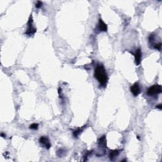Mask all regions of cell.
I'll return each mask as SVG.
<instances>
[{
    "label": "cell",
    "mask_w": 162,
    "mask_h": 162,
    "mask_svg": "<svg viewBox=\"0 0 162 162\" xmlns=\"http://www.w3.org/2000/svg\"><path fill=\"white\" fill-rule=\"evenodd\" d=\"M94 77L100 82L101 86L105 87L108 82V75L103 65H97L94 70Z\"/></svg>",
    "instance_id": "obj_1"
},
{
    "label": "cell",
    "mask_w": 162,
    "mask_h": 162,
    "mask_svg": "<svg viewBox=\"0 0 162 162\" xmlns=\"http://www.w3.org/2000/svg\"><path fill=\"white\" fill-rule=\"evenodd\" d=\"M161 86L160 85H154L148 89L147 93L149 96H153L161 93Z\"/></svg>",
    "instance_id": "obj_2"
},
{
    "label": "cell",
    "mask_w": 162,
    "mask_h": 162,
    "mask_svg": "<svg viewBox=\"0 0 162 162\" xmlns=\"http://www.w3.org/2000/svg\"><path fill=\"white\" fill-rule=\"evenodd\" d=\"M32 24H33L32 17V15H31L29 17V21H28V23H27L28 28H27V31L26 32V34H27V35L31 36V35H33V34H34L36 32V29L34 27V26H32Z\"/></svg>",
    "instance_id": "obj_3"
},
{
    "label": "cell",
    "mask_w": 162,
    "mask_h": 162,
    "mask_svg": "<svg viewBox=\"0 0 162 162\" xmlns=\"http://www.w3.org/2000/svg\"><path fill=\"white\" fill-rule=\"evenodd\" d=\"M39 143L42 144L46 149H49L51 148V143L50 142V140L47 137L42 136L39 139Z\"/></svg>",
    "instance_id": "obj_4"
},
{
    "label": "cell",
    "mask_w": 162,
    "mask_h": 162,
    "mask_svg": "<svg viewBox=\"0 0 162 162\" xmlns=\"http://www.w3.org/2000/svg\"><path fill=\"white\" fill-rule=\"evenodd\" d=\"M135 57V62L136 65H139L141 62V58H142V52L141 49L139 48L136 50V53L134 55Z\"/></svg>",
    "instance_id": "obj_5"
},
{
    "label": "cell",
    "mask_w": 162,
    "mask_h": 162,
    "mask_svg": "<svg viewBox=\"0 0 162 162\" xmlns=\"http://www.w3.org/2000/svg\"><path fill=\"white\" fill-rule=\"evenodd\" d=\"M130 91L134 96H137L139 95L140 92H141V89H140L139 84L138 83H135L134 84L132 85L130 87Z\"/></svg>",
    "instance_id": "obj_6"
},
{
    "label": "cell",
    "mask_w": 162,
    "mask_h": 162,
    "mask_svg": "<svg viewBox=\"0 0 162 162\" xmlns=\"http://www.w3.org/2000/svg\"><path fill=\"white\" fill-rule=\"evenodd\" d=\"M98 29L101 32H106L108 30V27H107V25L103 21V20L100 19L99 20L98 22Z\"/></svg>",
    "instance_id": "obj_7"
},
{
    "label": "cell",
    "mask_w": 162,
    "mask_h": 162,
    "mask_svg": "<svg viewBox=\"0 0 162 162\" xmlns=\"http://www.w3.org/2000/svg\"><path fill=\"white\" fill-rule=\"evenodd\" d=\"M99 146L101 148H106V139L105 136L101 137L98 140Z\"/></svg>",
    "instance_id": "obj_8"
},
{
    "label": "cell",
    "mask_w": 162,
    "mask_h": 162,
    "mask_svg": "<svg viewBox=\"0 0 162 162\" xmlns=\"http://www.w3.org/2000/svg\"><path fill=\"white\" fill-rule=\"evenodd\" d=\"M119 151H120L119 150L111 151L109 154V158L110 159V160H111V161H114V159L118 155H119V153H120Z\"/></svg>",
    "instance_id": "obj_9"
},
{
    "label": "cell",
    "mask_w": 162,
    "mask_h": 162,
    "mask_svg": "<svg viewBox=\"0 0 162 162\" xmlns=\"http://www.w3.org/2000/svg\"><path fill=\"white\" fill-rule=\"evenodd\" d=\"M84 127H85V126L82 127V128H78L77 130H75V131L73 132V136H74L75 138H76V137H77L78 136H79V135L81 134L82 132V130H83V129H84Z\"/></svg>",
    "instance_id": "obj_10"
},
{
    "label": "cell",
    "mask_w": 162,
    "mask_h": 162,
    "mask_svg": "<svg viewBox=\"0 0 162 162\" xmlns=\"http://www.w3.org/2000/svg\"><path fill=\"white\" fill-rule=\"evenodd\" d=\"M38 127H39V125L37 124H32L30 125L29 128L32 130H37V129H38Z\"/></svg>",
    "instance_id": "obj_11"
},
{
    "label": "cell",
    "mask_w": 162,
    "mask_h": 162,
    "mask_svg": "<svg viewBox=\"0 0 162 162\" xmlns=\"http://www.w3.org/2000/svg\"><path fill=\"white\" fill-rule=\"evenodd\" d=\"M154 48H155L156 50H161V44L158 43V44H155L154 45Z\"/></svg>",
    "instance_id": "obj_12"
},
{
    "label": "cell",
    "mask_w": 162,
    "mask_h": 162,
    "mask_svg": "<svg viewBox=\"0 0 162 162\" xmlns=\"http://www.w3.org/2000/svg\"><path fill=\"white\" fill-rule=\"evenodd\" d=\"M42 3L41 2V1H37V3H36V7L37 8H40L41 7H42Z\"/></svg>",
    "instance_id": "obj_13"
},
{
    "label": "cell",
    "mask_w": 162,
    "mask_h": 162,
    "mask_svg": "<svg viewBox=\"0 0 162 162\" xmlns=\"http://www.w3.org/2000/svg\"><path fill=\"white\" fill-rule=\"evenodd\" d=\"M162 105H161V104H160V105H157L156 106V108H159V109L160 110H161V108H162Z\"/></svg>",
    "instance_id": "obj_14"
}]
</instances>
